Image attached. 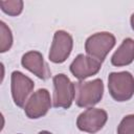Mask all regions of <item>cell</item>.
I'll return each mask as SVG.
<instances>
[{
  "label": "cell",
  "instance_id": "13",
  "mask_svg": "<svg viewBox=\"0 0 134 134\" xmlns=\"http://www.w3.org/2000/svg\"><path fill=\"white\" fill-rule=\"evenodd\" d=\"M1 10L12 17L19 16L23 10V1L21 0H8V1H0Z\"/></svg>",
  "mask_w": 134,
  "mask_h": 134
},
{
  "label": "cell",
  "instance_id": "12",
  "mask_svg": "<svg viewBox=\"0 0 134 134\" xmlns=\"http://www.w3.org/2000/svg\"><path fill=\"white\" fill-rule=\"evenodd\" d=\"M13 46V34L10 28L3 22H0V52L8 51Z\"/></svg>",
  "mask_w": 134,
  "mask_h": 134
},
{
  "label": "cell",
  "instance_id": "15",
  "mask_svg": "<svg viewBox=\"0 0 134 134\" xmlns=\"http://www.w3.org/2000/svg\"><path fill=\"white\" fill-rule=\"evenodd\" d=\"M130 23H131V27L132 29L134 30V14L131 15V18H130Z\"/></svg>",
  "mask_w": 134,
  "mask_h": 134
},
{
  "label": "cell",
  "instance_id": "6",
  "mask_svg": "<svg viewBox=\"0 0 134 134\" xmlns=\"http://www.w3.org/2000/svg\"><path fill=\"white\" fill-rule=\"evenodd\" d=\"M73 47V40L69 32L57 30L53 35L48 58L54 64L64 63L70 55Z\"/></svg>",
  "mask_w": 134,
  "mask_h": 134
},
{
  "label": "cell",
  "instance_id": "7",
  "mask_svg": "<svg viewBox=\"0 0 134 134\" xmlns=\"http://www.w3.org/2000/svg\"><path fill=\"white\" fill-rule=\"evenodd\" d=\"M51 108L50 93L47 89L41 88L34 92L24 106V112L30 119H38L47 114Z\"/></svg>",
  "mask_w": 134,
  "mask_h": 134
},
{
  "label": "cell",
  "instance_id": "9",
  "mask_svg": "<svg viewBox=\"0 0 134 134\" xmlns=\"http://www.w3.org/2000/svg\"><path fill=\"white\" fill-rule=\"evenodd\" d=\"M102 68V62L83 53L75 57V59L70 64V72L74 77L80 81H84L85 79L95 75Z\"/></svg>",
  "mask_w": 134,
  "mask_h": 134
},
{
  "label": "cell",
  "instance_id": "5",
  "mask_svg": "<svg viewBox=\"0 0 134 134\" xmlns=\"http://www.w3.org/2000/svg\"><path fill=\"white\" fill-rule=\"evenodd\" d=\"M108 120V114L100 108H88L76 118L77 128L87 133H96L104 128Z\"/></svg>",
  "mask_w": 134,
  "mask_h": 134
},
{
  "label": "cell",
  "instance_id": "3",
  "mask_svg": "<svg viewBox=\"0 0 134 134\" xmlns=\"http://www.w3.org/2000/svg\"><path fill=\"white\" fill-rule=\"evenodd\" d=\"M116 40L115 37L108 31H100L93 34L90 36L85 42V51L86 53L99 61L103 62L107 54L112 50L115 46Z\"/></svg>",
  "mask_w": 134,
  "mask_h": 134
},
{
  "label": "cell",
  "instance_id": "2",
  "mask_svg": "<svg viewBox=\"0 0 134 134\" xmlns=\"http://www.w3.org/2000/svg\"><path fill=\"white\" fill-rule=\"evenodd\" d=\"M108 90L116 102H127L134 95V76L129 71L111 72L108 76Z\"/></svg>",
  "mask_w": 134,
  "mask_h": 134
},
{
  "label": "cell",
  "instance_id": "10",
  "mask_svg": "<svg viewBox=\"0 0 134 134\" xmlns=\"http://www.w3.org/2000/svg\"><path fill=\"white\" fill-rule=\"evenodd\" d=\"M21 64L25 69L43 81L48 80L51 75L48 64L44 61L42 53L37 50H31L24 53L21 59Z\"/></svg>",
  "mask_w": 134,
  "mask_h": 134
},
{
  "label": "cell",
  "instance_id": "14",
  "mask_svg": "<svg viewBox=\"0 0 134 134\" xmlns=\"http://www.w3.org/2000/svg\"><path fill=\"white\" fill-rule=\"evenodd\" d=\"M117 134H134V114H129L120 120Z\"/></svg>",
  "mask_w": 134,
  "mask_h": 134
},
{
  "label": "cell",
  "instance_id": "16",
  "mask_svg": "<svg viewBox=\"0 0 134 134\" xmlns=\"http://www.w3.org/2000/svg\"><path fill=\"white\" fill-rule=\"evenodd\" d=\"M38 134H52V133H50V132H48V131H40Z\"/></svg>",
  "mask_w": 134,
  "mask_h": 134
},
{
  "label": "cell",
  "instance_id": "11",
  "mask_svg": "<svg viewBox=\"0 0 134 134\" xmlns=\"http://www.w3.org/2000/svg\"><path fill=\"white\" fill-rule=\"evenodd\" d=\"M134 61V40L125 39L111 57V64L116 67L130 65Z\"/></svg>",
  "mask_w": 134,
  "mask_h": 134
},
{
  "label": "cell",
  "instance_id": "4",
  "mask_svg": "<svg viewBox=\"0 0 134 134\" xmlns=\"http://www.w3.org/2000/svg\"><path fill=\"white\" fill-rule=\"evenodd\" d=\"M53 107L68 109L75 97V87L67 75L59 73L53 76Z\"/></svg>",
  "mask_w": 134,
  "mask_h": 134
},
{
  "label": "cell",
  "instance_id": "1",
  "mask_svg": "<svg viewBox=\"0 0 134 134\" xmlns=\"http://www.w3.org/2000/svg\"><path fill=\"white\" fill-rule=\"evenodd\" d=\"M75 97L74 102L77 107L91 108L98 104L104 95V83L100 79L89 82L80 81L74 83Z\"/></svg>",
  "mask_w": 134,
  "mask_h": 134
},
{
  "label": "cell",
  "instance_id": "8",
  "mask_svg": "<svg viewBox=\"0 0 134 134\" xmlns=\"http://www.w3.org/2000/svg\"><path fill=\"white\" fill-rule=\"evenodd\" d=\"M35 84L31 79L20 71H13L10 75V91L14 103L18 107H23L29 94L34 90Z\"/></svg>",
  "mask_w": 134,
  "mask_h": 134
}]
</instances>
